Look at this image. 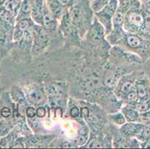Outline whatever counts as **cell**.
<instances>
[{
	"mask_svg": "<svg viewBox=\"0 0 150 149\" xmlns=\"http://www.w3.org/2000/svg\"><path fill=\"white\" fill-rule=\"evenodd\" d=\"M118 5V0H109V2L102 8V10L97 13L102 21H110L114 13L117 11Z\"/></svg>",
	"mask_w": 150,
	"mask_h": 149,
	"instance_id": "cell-1",
	"label": "cell"
},
{
	"mask_svg": "<svg viewBox=\"0 0 150 149\" xmlns=\"http://www.w3.org/2000/svg\"><path fill=\"white\" fill-rule=\"evenodd\" d=\"M21 3L22 0H6V2H5L2 8L6 11L9 12L13 16H16L20 9Z\"/></svg>",
	"mask_w": 150,
	"mask_h": 149,
	"instance_id": "cell-2",
	"label": "cell"
},
{
	"mask_svg": "<svg viewBox=\"0 0 150 149\" xmlns=\"http://www.w3.org/2000/svg\"><path fill=\"white\" fill-rule=\"evenodd\" d=\"M144 125L142 124H134V123H131L127 124L122 128V131L125 135L130 136L133 134H138L142 130Z\"/></svg>",
	"mask_w": 150,
	"mask_h": 149,
	"instance_id": "cell-3",
	"label": "cell"
},
{
	"mask_svg": "<svg viewBox=\"0 0 150 149\" xmlns=\"http://www.w3.org/2000/svg\"><path fill=\"white\" fill-rule=\"evenodd\" d=\"M129 21L136 27H142L144 25V16L139 12L133 11L128 15Z\"/></svg>",
	"mask_w": 150,
	"mask_h": 149,
	"instance_id": "cell-4",
	"label": "cell"
},
{
	"mask_svg": "<svg viewBox=\"0 0 150 149\" xmlns=\"http://www.w3.org/2000/svg\"><path fill=\"white\" fill-rule=\"evenodd\" d=\"M43 23L44 26L48 29H52L55 26V20H54V16L50 11V10L43 11Z\"/></svg>",
	"mask_w": 150,
	"mask_h": 149,
	"instance_id": "cell-5",
	"label": "cell"
},
{
	"mask_svg": "<svg viewBox=\"0 0 150 149\" xmlns=\"http://www.w3.org/2000/svg\"><path fill=\"white\" fill-rule=\"evenodd\" d=\"M46 5L50 11L54 16H58L61 14L62 5L58 2V0H46Z\"/></svg>",
	"mask_w": 150,
	"mask_h": 149,
	"instance_id": "cell-6",
	"label": "cell"
},
{
	"mask_svg": "<svg viewBox=\"0 0 150 149\" xmlns=\"http://www.w3.org/2000/svg\"><path fill=\"white\" fill-rule=\"evenodd\" d=\"M70 19L73 25H79L82 19V11L81 7L75 5L72 8L70 11Z\"/></svg>",
	"mask_w": 150,
	"mask_h": 149,
	"instance_id": "cell-7",
	"label": "cell"
},
{
	"mask_svg": "<svg viewBox=\"0 0 150 149\" xmlns=\"http://www.w3.org/2000/svg\"><path fill=\"white\" fill-rule=\"evenodd\" d=\"M29 23H28V20H22L20 23L17 24L15 28L14 34H13V38L14 40H17L23 35V33L25 32L28 28Z\"/></svg>",
	"mask_w": 150,
	"mask_h": 149,
	"instance_id": "cell-8",
	"label": "cell"
},
{
	"mask_svg": "<svg viewBox=\"0 0 150 149\" xmlns=\"http://www.w3.org/2000/svg\"><path fill=\"white\" fill-rule=\"evenodd\" d=\"M127 43L132 49H137V48L142 46L143 42H142L141 39L140 37H138L137 36H134V35H132V36H130L128 37Z\"/></svg>",
	"mask_w": 150,
	"mask_h": 149,
	"instance_id": "cell-9",
	"label": "cell"
},
{
	"mask_svg": "<svg viewBox=\"0 0 150 149\" xmlns=\"http://www.w3.org/2000/svg\"><path fill=\"white\" fill-rule=\"evenodd\" d=\"M137 93L138 98H140V102L149 100V95L146 87L142 84H138L137 87Z\"/></svg>",
	"mask_w": 150,
	"mask_h": 149,
	"instance_id": "cell-10",
	"label": "cell"
},
{
	"mask_svg": "<svg viewBox=\"0 0 150 149\" xmlns=\"http://www.w3.org/2000/svg\"><path fill=\"white\" fill-rule=\"evenodd\" d=\"M138 134L141 141H150V124L144 125Z\"/></svg>",
	"mask_w": 150,
	"mask_h": 149,
	"instance_id": "cell-11",
	"label": "cell"
},
{
	"mask_svg": "<svg viewBox=\"0 0 150 149\" xmlns=\"http://www.w3.org/2000/svg\"><path fill=\"white\" fill-rule=\"evenodd\" d=\"M29 98L32 102H40L43 100V94L38 90H33L30 91Z\"/></svg>",
	"mask_w": 150,
	"mask_h": 149,
	"instance_id": "cell-12",
	"label": "cell"
},
{
	"mask_svg": "<svg viewBox=\"0 0 150 149\" xmlns=\"http://www.w3.org/2000/svg\"><path fill=\"white\" fill-rule=\"evenodd\" d=\"M124 15L120 11H116L113 16V23L116 27L120 26L122 23H123Z\"/></svg>",
	"mask_w": 150,
	"mask_h": 149,
	"instance_id": "cell-13",
	"label": "cell"
},
{
	"mask_svg": "<svg viewBox=\"0 0 150 149\" xmlns=\"http://www.w3.org/2000/svg\"><path fill=\"white\" fill-rule=\"evenodd\" d=\"M137 110L140 113H146L150 109V101L149 99L146 101H144V102H140V103L137 104Z\"/></svg>",
	"mask_w": 150,
	"mask_h": 149,
	"instance_id": "cell-14",
	"label": "cell"
},
{
	"mask_svg": "<svg viewBox=\"0 0 150 149\" xmlns=\"http://www.w3.org/2000/svg\"><path fill=\"white\" fill-rule=\"evenodd\" d=\"M20 13H25L28 14L31 11V3L29 2V0H23L20 6Z\"/></svg>",
	"mask_w": 150,
	"mask_h": 149,
	"instance_id": "cell-15",
	"label": "cell"
},
{
	"mask_svg": "<svg viewBox=\"0 0 150 149\" xmlns=\"http://www.w3.org/2000/svg\"><path fill=\"white\" fill-rule=\"evenodd\" d=\"M63 28L65 32H69L71 29H72V21H71L70 16L69 14H67L64 16V19H63Z\"/></svg>",
	"mask_w": 150,
	"mask_h": 149,
	"instance_id": "cell-16",
	"label": "cell"
},
{
	"mask_svg": "<svg viewBox=\"0 0 150 149\" xmlns=\"http://www.w3.org/2000/svg\"><path fill=\"white\" fill-rule=\"evenodd\" d=\"M144 25L143 26L144 27V30L149 35H150V14L147 12L144 13Z\"/></svg>",
	"mask_w": 150,
	"mask_h": 149,
	"instance_id": "cell-17",
	"label": "cell"
},
{
	"mask_svg": "<svg viewBox=\"0 0 150 149\" xmlns=\"http://www.w3.org/2000/svg\"><path fill=\"white\" fill-rule=\"evenodd\" d=\"M114 72L111 70L107 72V74L105 76V84L106 85L109 86V87H111L113 85V84L114 83Z\"/></svg>",
	"mask_w": 150,
	"mask_h": 149,
	"instance_id": "cell-18",
	"label": "cell"
},
{
	"mask_svg": "<svg viewBox=\"0 0 150 149\" xmlns=\"http://www.w3.org/2000/svg\"><path fill=\"white\" fill-rule=\"evenodd\" d=\"M125 116H126V118L128 119V120L132 121H135L138 118L137 112L135 111V110H130V111L127 112V113H125Z\"/></svg>",
	"mask_w": 150,
	"mask_h": 149,
	"instance_id": "cell-19",
	"label": "cell"
},
{
	"mask_svg": "<svg viewBox=\"0 0 150 149\" xmlns=\"http://www.w3.org/2000/svg\"><path fill=\"white\" fill-rule=\"evenodd\" d=\"M132 87H133V85H132V82H125V84L122 85V88H121V91H122V93L128 94L131 90H132Z\"/></svg>",
	"mask_w": 150,
	"mask_h": 149,
	"instance_id": "cell-20",
	"label": "cell"
},
{
	"mask_svg": "<svg viewBox=\"0 0 150 149\" xmlns=\"http://www.w3.org/2000/svg\"><path fill=\"white\" fill-rule=\"evenodd\" d=\"M138 98V95H137V92H134V91H132V92H129L127 94V100L130 102H134L137 100Z\"/></svg>",
	"mask_w": 150,
	"mask_h": 149,
	"instance_id": "cell-21",
	"label": "cell"
},
{
	"mask_svg": "<svg viewBox=\"0 0 150 149\" xmlns=\"http://www.w3.org/2000/svg\"><path fill=\"white\" fill-rule=\"evenodd\" d=\"M1 116L3 118H9L11 116V110L6 107H4L3 108L1 109Z\"/></svg>",
	"mask_w": 150,
	"mask_h": 149,
	"instance_id": "cell-22",
	"label": "cell"
},
{
	"mask_svg": "<svg viewBox=\"0 0 150 149\" xmlns=\"http://www.w3.org/2000/svg\"><path fill=\"white\" fill-rule=\"evenodd\" d=\"M88 148H102V144L97 139H91L88 144Z\"/></svg>",
	"mask_w": 150,
	"mask_h": 149,
	"instance_id": "cell-23",
	"label": "cell"
},
{
	"mask_svg": "<svg viewBox=\"0 0 150 149\" xmlns=\"http://www.w3.org/2000/svg\"><path fill=\"white\" fill-rule=\"evenodd\" d=\"M26 115L29 118H33L36 115V110L33 107H28L26 110Z\"/></svg>",
	"mask_w": 150,
	"mask_h": 149,
	"instance_id": "cell-24",
	"label": "cell"
},
{
	"mask_svg": "<svg viewBox=\"0 0 150 149\" xmlns=\"http://www.w3.org/2000/svg\"><path fill=\"white\" fill-rule=\"evenodd\" d=\"M79 114H80V112L78 107H73V108L71 109L70 115L72 117H73V118H76V117H79Z\"/></svg>",
	"mask_w": 150,
	"mask_h": 149,
	"instance_id": "cell-25",
	"label": "cell"
},
{
	"mask_svg": "<svg viewBox=\"0 0 150 149\" xmlns=\"http://www.w3.org/2000/svg\"><path fill=\"white\" fill-rule=\"evenodd\" d=\"M87 140H88V137L86 136H80L77 138V139H76V143H77L78 145H81L85 144Z\"/></svg>",
	"mask_w": 150,
	"mask_h": 149,
	"instance_id": "cell-26",
	"label": "cell"
},
{
	"mask_svg": "<svg viewBox=\"0 0 150 149\" xmlns=\"http://www.w3.org/2000/svg\"><path fill=\"white\" fill-rule=\"evenodd\" d=\"M36 114L38 117L43 118V117H45V115H46V110H45L44 108H43V107H39V108H38V110H37Z\"/></svg>",
	"mask_w": 150,
	"mask_h": 149,
	"instance_id": "cell-27",
	"label": "cell"
},
{
	"mask_svg": "<svg viewBox=\"0 0 150 149\" xmlns=\"http://www.w3.org/2000/svg\"><path fill=\"white\" fill-rule=\"evenodd\" d=\"M81 113L83 117H88L90 114L89 109L88 107H83L81 110Z\"/></svg>",
	"mask_w": 150,
	"mask_h": 149,
	"instance_id": "cell-28",
	"label": "cell"
},
{
	"mask_svg": "<svg viewBox=\"0 0 150 149\" xmlns=\"http://www.w3.org/2000/svg\"><path fill=\"white\" fill-rule=\"evenodd\" d=\"M5 2H6V0H0V7L3 6Z\"/></svg>",
	"mask_w": 150,
	"mask_h": 149,
	"instance_id": "cell-29",
	"label": "cell"
},
{
	"mask_svg": "<svg viewBox=\"0 0 150 149\" xmlns=\"http://www.w3.org/2000/svg\"><path fill=\"white\" fill-rule=\"evenodd\" d=\"M96 32H97V31H96V28H94V29H93V33H96ZM99 35H101V34H99V33H96V36L97 37V36H99Z\"/></svg>",
	"mask_w": 150,
	"mask_h": 149,
	"instance_id": "cell-30",
	"label": "cell"
},
{
	"mask_svg": "<svg viewBox=\"0 0 150 149\" xmlns=\"http://www.w3.org/2000/svg\"><path fill=\"white\" fill-rule=\"evenodd\" d=\"M0 115H1V110H0Z\"/></svg>",
	"mask_w": 150,
	"mask_h": 149,
	"instance_id": "cell-31",
	"label": "cell"
}]
</instances>
